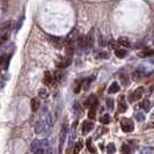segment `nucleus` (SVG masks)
<instances>
[{"instance_id":"15","label":"nucleus","mask_w":154,"mask_h":154,"mask_svg":"<svg viewBox=\"0 0 154 154\" xmlns=\"http://www.w3.org/2000/svg\"><path fill=\"white\" fill-rule=\"evenodd\" d=\"M41 145H42V141H40V140H37V139L34 140V141L31 142V145H30V151L35 152V151H37L38 148H42Z\"/></svg>"},{"instance_id":"21","label":"nucleus","mask_w":154,"mask_h":154,"mask_svg":"<svg viewBox=\"0 0 154 154\" xmlns=\"http://www.w3.org/2000/svg\"><path fill=\"white\" fill-rule=\"evenodd\" d=\"M100 122H101L102 124H109V123H110V116H109L108 114L101 116V117H100Z\"/></svg>"},{"instance_id":"44","label":"nucleus","mask_w":154,"mask_h":154,"mask_svg":"<svg viewBox=\"0 0 154 154\" xmlns=\"http://www.w3.org/2000/svg\"><path fill=\"white\" fill-rule=\"evenodd\" d=\"M153 44H154V41H153Z\"/></svg>"},{"instance_id":"39","label":"nucleus","mask_w":154,"mask_h":154,"mask_svg":"<svg viewBox=\"0 0 154 154\" xmlns=\"http://www.w3.org/2000/svg\"><path fill=\"white\" fill-rule=\"evenodd\" d=\"M4 61H5V57L1 56V57H0V69L2 67V64H4Z\"/></svg>"},{"instance_id":"35","label":"nucleus","mask_w":154,"mask_h":154,"mask_svg":"<svg viewBox=\"0 0 154 154\" xmlns=\"http://www.w3.org/2000/svg\"><path fill=\"white\" fill-rule=\"evenodd\" d=\"M93 79H94V77H92V78H89V80H87L86 82H85V85H84V88L85 89H88V87H89V84L93 81Z\"/></svg>"},{"instance_id":"28","label":"nucleus","mask_w":154,"mask_h":154,"mask_svg":"<svg viewBox=\"0 0 154 154\" xmlns=\"http://www.w3.org/2000/svg\"><path fill=\"white\" fill-rule=\"evenodd\" d=\"M139 154H153V150L151 147H144Z\"/></svg>"},{"instance_id":"3","label":"nucleus","mask_w":154,"mask_h":154,"mask_svg":"<svg viewBox=\"0 0 154 154\" xmlns=\"http://www.w3.org/2000/svg\"><path fill=\"white\" fill-rule=\"evenodd\" d=\"M146 73H147V71L145 67H142V66H140L138 69H136V70L132 72V79L133 80H136V81H138L140 79H142L145 75H146Z\"/></svg>"},{"instance_id":"33","label":"nucleus","mask_w":154,"mask_h":154,"mask_svg":"<svg viewBox=\"0 0 154 154\" xmlns=\"http://www.w3.org/2000/svg\"><path fill=\"white\" fill-rule=\"evenodd\" d=\"M7 40H8V34H4V35H1V36H0V45L4 44V43H6Z\"/></svg>"},{"instance_id":"6","label":"nucleus","mask_w":154,"mask_h":154,"mask_svg":"<svg viewBox=\"0 0 154 154\" xmlns=\"http://www.w3.org/2000/svg\"><path fill=\"white\" fill-rule=\"evenodd\" d=\"M71 63H72V57H66L64 60H61L60 63H58V64H57V67H58L59 70L65 69V67H67V66L70 65Z\"/></svg>"},{"instance_id":"32","label":"nucleus","mask_w":154,"mask_h":154,"mask_svg":"<svg viewBox=\"0 0 154 154\" xmlns=\"http://www.w3.org/2000/svg\"><path fill=\"white\" fill-rule=\"evenodd\" d=\"M136 119H137L138 122H144V121H145V116H144V114H141V112H137V114H136Z\"/></svg>"},{"instance_id":"10","label":"nucleus","mask_w":154,"mask_h":154,"mask_svg":"<svg viewBox=\"0 0 154 154\" xmlns=\"http://www.w3.org/2000/svg\"><path fill=\"white\" fill-rule=\"evenodd\" d=\"M66 134H67V129H66V124H63L61 127V131H60V147L64 145L65 142V138H66Z\"/></svg>"},{"instance_id":"31","label":"nucleus","mask_w":154,"mask_h":154,"mask_svg":"<svg viewBox=\"0 0 154 154\" xmlns=\"http://www.w3.org/2000/svg\"><path fill=\"white\" fill-rule=\"evenodd\" d=\"M46 123H48V125L49 126L54 125V119H52L51 114H48V115H46Z\"/></svg>"},{"instance_id":"2","label":"nucleus","mask_w":154,"mask_h":154,"mask_svg":"<svg viewBox=\"0 0 154 154\" xmlns=\"http://www.w3.org/2000/svg\"><path fill=\"white\" fill-rule=\"evenodd\" d=\"M144 92H145V88H144V87H138L133 93L130 94V96H129V101H130L131 103L134 102V101H138V100L141 98V96L144 95Z\"/></svg>"},{"instance_id":"11","label":"nucleus","mask_w":154,"mask_h":154,"mask_svg":"<svg viewBox=\"0 0 154 154\" xmlns=\"http://www.w3.org/2000/svg\"><path fill=\"white\" fill-rule=\"evenodd\" d=\"M140 107L144 111H150L151 110V107H152V103L150 100H144L141 103H140Z\"/></svg>"},{"instance_id":"34","label":"nucleus","mask_w":154,"mask_h":154,"mask_svg":"<svg viewBox=\"0 0 154 154\" xmlns=\"http://www.w3.org/2000/svg\"><path fill=\"white\" fill-rule=\"evenodd\" d=\"M73 108H74V110H75V111H78L79 114H81V108H80V104H79L78 102H75V103H74V107H73Z\"/></svg>"},{"instance_id":"5","label":"nucleus","mask_w":154,"mask_h":154,"mask_svg":"<svg viewBox=\"0 0 154 154\" xmlns=\"http://www.w3.org/2000/svg\"><path fill=\"white\" fill-rule=\"evenodd\" d=\"M126 109H127V106L125 103V98L124 96H119V98H118V111L125 112Z\"/></svg>"},{"instance_id":"14","label":"nucleus","mask_w":154,"mask_h":154,"mask_svg":"<svg viewBox=\"0 0 154 154\" xmlns=\"http://www.w3.org/2000/svg\"><path fill=\"white\" fill-rule=\"evenodd\" d=\"M118 43H119L122 46H124V48H129V46H131V42H130V40H129L127 37H124V36H122V37L118 38Z\"/></svg>"},{"instance_id":"27","label":"nucleus","mask_w":154,"mask_h":154,"mask_svg":"<svg viewBox=\"0 0 154 154\" xmlns=\"http://www.w3.org/2000/svg\"><path fill=\"white\" fill-rule=\"evenodd\" d=\"M63 75H64V73H63L61 71L57 70L56 73H55V79H56L57 81H60V80L63 79Z\"/></svg>"},{"instance_id":"38","label":"nucleus","mask_w":154,"mask_h":154,"mask_svg":"<svg viewBox=\"0 0 154 154\" xmlns=\"http://www.w3.org/2000/svg\"><path fill=\"white\" fill-rule=\"evenodd\" d=\"M34 154H44V150H43V148H38L37 151H35Z\"/></svg>"},{"instance_id":"24","label":"nucleus","mask_w":154,"mask_h":154,"mask_svg":"<svg viewBox=\"0 0 154 154\" xmlns=\"http://www.w3.org/2000/svg\"><path fill=\"white\" fill-rule=\"evenodd\" d=\"M51 42H52V44H54L56 48H58V49L61 46V40L58 38V37H51Z\"/></svg>"},{"instance_id":"29","label":"nucleus","mask_w":154,"mask_h":154,"mask_svg":"<svg viewBox=\"0 0 154 154\" xmlns=\"http://www.w3.org/2000/svg\"><path fill=\"white\" fill-rule=\"evenodd\" d=\"M121 81H122V84L124 85V86H127L129 82H130V81H129V77H127L126 74H123V75L121 77Z\"/></svg>"},{"instance_id":"19","label":"nucleus","mask_w":154,"mask_h":154,"mask_svg":"<svg viewBox=\"0 0 154 154\" xmlns=\"http://www.w3.org/2000/svg\"><path fill=\"white\" fill-rule=\"evenodd\" d=\"M82 146H84V142H82V140H78V142L75 144V147H74V150H73V153L78 154L79 152H80V151H81Z\"/></svg>"},{"instance_id":"1","label":"nucleus","mask_w":154,"mask_h":154,"mask_svg":"<svg viewBox=\"0 0 154 154\" xmlns=\"http://www.w3.org/2000/svg\"><path fill=\"white\" fill-rule=\"evenodd\" d=\"M121 127L124 132H132L134 130V124L130 118H122L121 119Z\"/></svg>"},{"instance_id":"16","label":"nucleus","mask_w":154,"mask_h":154,"mask_svg":"<svg viewBox=\"0 0 154 154\" xmlns=\"http://www.w3.org/2000/svg\"><path fill=\"white\" fill-rule=\"evenodd\" d=\"M96 107H98V103H95L94 106H92V107L89 108V111H88V117H89L90 119H94V118H95V116H96Z\"/></svg>"},{"instance_id":"41","label":"nucleus","mask_w":154,"mask_h":154,"mask_svg":"<svg viewBox=\"0 0 154 154\" xmlns=\"http://www.w3.org/2000/svg\"><path fill=\"white\" fill-rule=\"evenodd\" d=\"M66 154H74V153H73L70 148H69V150H66Z\"/></svg>"},{"instance_id":"40","label":"nucleus","mask_w":154,"mask_h":154,"mask_svg":"<svg viewBox=\"0 0 154 154\" xmlns=\"http://www.w3.org/2000/svg\"><path fill=\"white\" fill-rule=\"evenodd\" d=\"M54 153V150L51 148V147H49L48 150H46V154H52Z\"/></svg>"},{"instance_id":"25","label":"nucleus","mask_w":154,"mask_h":154,"mask_svg":"<svg viewBox=\"0 0 154 154\" xmlns=\"http://www.w3.org/2000/svg\"><path fill=\"white\" fill-rule=\"evenodd\" d=\"M48 95H49V93H48V90H46L45 88H41V89L38 90V96L41 98H46Z\"/></svg>"},{"instance_id":"30","label":"nucleus","mask_w":154,"mask_h":154,"mask_svg":"<svg viewBox=\"0 0 154 154\" xmlns=\"http://www.w3.org/2000/svg\"><path fill=\"white\" fill-rule=\"evenodd\" d=\"M148 37H150L152 41H154V23L150 27V29H148Z\"/></svg>"},{"instance_id":"18","label":"nucleus","mask_w":154,"mask_h":154,"mask_svg":"<svg viewBox=\"0 0 154 154\" xmlns=\"http://www.w3.org/2000/svg\"><path fill=\"white\" fill-rule=\"evenodd\" d=\"M115 55L116 57H118V58H124V57L127 55V51H126L125 49H116L115 50Z\"/></svg>"},{"instance_id":"22","label":"nucleus","mask_w":154,"mask_h":154,"mask_svg":"<svg viewBox=\"0 0 154 154\" xmlns=\"http://www.w3.org/2000/svg\"><path fill=\"white\" fill-rule=\"evenodd\" d=\"M106 104H107V108L109 109V110H114V107H115V101H114V98H107L106 100Z\"/></svg>"},{"instance_id":"36","label":"nucleus","mask_w":154,"mask_h":154,"mask_svg":"<svg viewBox=\"0 0 154 154\" xmlns=\"http://www.w3.org/2000/svg\"><path fill=\"white\" fill-rule=\"evenodd\" d=\"M81 86H82V81H79V84L77 85V87L74 88V93H79L80 89H81Z\"/></svg>"},{"instance_id":"7","label":"nucleus","mask_w":154,"mask_h":154,"mask_svg":"<svg viewBox=\"0 0 154 154\" xmlns=\"http://www.w3.org/2000/svg\"><path fill=\"white\" fill-rule=\"evenodd\" d=\"M54 77H52V74L49 72V71H46L45 73H44V78H43V82L44 85H46V86H49V85L52 84V81H54Z\"/></svg>"},{"instance_id":"13","label":"nucleus","mask_w":154,"mask_h":154,"mask_svg":"<svg viewBox=\"0 0 154 154\" xmlns=\"http://www.w3.org/2000/svg\"><path fill=\"white\" fill-rule=\"evenodd\" d=\"M119 89H121L119 85L117 84V82H112V84L110 85V87H109V89H108V93H109V94H115V93H118Z\"/></svg>"},{"instance_id":"43","label":"nucleus","mask_w":154,"mask_h":154,"mask_svg":"<svg viewBox=\"0 0 154 154\" xmlns=\"http://www.w3.org/2000/svg\"><path fill=\"white\" fill-rule=\"evenodd\" d=\"M151 118H152V119H154V111H153V114L151 115Z\"/></svg>"},{"instance_id":"9","label":"nucleus","mask_w":154,"mask_h":154,"mask_svg":"<svg viewBox=\"0 0 154 154\" xmlns=\"http://www.w3.org/2000/svg\"><path fill=\"white\" fill-rule=\"evenodd\" d=\"M95 103H98V98L95 95H90L89 98H87V101L85 102V107H87V108H90L92 106H94Z\"/></svg>"},{"instance_id":"26","label":"nucleus","mask_w":154,"mask_h":154,"mask_svg":"<svg viewBox=\"0 0 154 154\" xmlns=\"http://www.w3.org/2000/svg\"><path fill=\"white\" fill-rule=\"evenodd\" d=\"M122 153L131 154V148L129 147V145H126V144H123V145H122Z\"/></svg>"},{"instance_id":"42","label":"nucleus","mask_w":154,"mask_h":154,"mask_svg":"<svg viewBox=\"0 0 154 154\" xmlns=\"http://www.w3.org/2000/svg\"><path fill=\"white\" fill-rule=\"evenodd\" d=\"M150 61H151L152 64H154V58H151V59H150Z\"/></svg>"},{"instance_id":"37","label":"nucleus","mask_w":154,"mask_h":154,"mask_svg":"<svg viewBox=\"0 0 154 154\" xmlns=\"http://www.w3.org/2000/svg\"><path fill=\"white\" fill-rule=\"evenodd\" d=\"M108 57H109V55L107 52H101L98 55V58H108Z\"/></svg>"},{"instance_id":"20","label":"nucleus","mask_w":154,"mask_h":154,"mask_svg":"<svg viewBox=\"0 0 154 154\" xmlns=\"http://www.w3.org/2000/svg\"><path fill=\"white\" fill-rule=\"evenodd\" d=\"M154 55V50H150V49H145L142 52L139 54V57H151Z\"/></svg>"},{"instance_id":"8","label":"nucleus","mask_w":154,"mask_h":154,"mask_svg":"<svg viewBox=\"0 0 154 154\" xmlns=\"http://www.w3.org/2000/svg\"><path fill=\"white\" fill-rule=\"evenodd\" d=\"M30 107H31V110L33 111H37L41 107V103H40V100L37 98H31V102H30Z\"/></svg>"},{"instance_id":"12","label":"nucleus","mask_w":154,"mask_h":154,"mask_svg":"<svg viewBox=\"0 0 154 154\" xmlns=\"http://www.w3.org/2000/svg\"><path fill=\"white\" fill-rule=\"evenodd\" d=\"M11 21H6V22H4L1 26H0V34H7V30H9L11 28Z\"/></svg>"},{"instance_id":"4","label":"nucleus","mask_w":154,"mask_h":154,"mask_svg":"<svg viewBox=\"0 0 154 154\" xmlns=\"http://www.w3.org/2000/svg\"><path fill=\"white\" fill-rule=\"evenodd\" d=\"M93 129H94V123H93V122L85 121L84 123H82V133H84V134L89 133V132H90Z\"/></svg>"},{"instance_id":"17","label":"nucleus","mask_w":154,"mask_h":154,"mask_svg":"<svg viewBox=\"0 0 154 154\" xmlns=\"http://www.w3.org/2000/svg\"><path fill=\"white\" fill-rule=\"evenodd\" d=\"M44 122L42 121H38L37 123H36V125H35V131H36V133H42L43 131H44Z\"/></svg>"},{"instance_id":"23","label":"nucleus","mask_w":154,"mask_h":154,"mask_svg":"<svg viewBox=\"0 0 154 154\" xmlns=\"http://www.w3.org/2000/svg\"><path fill=\"white\" fill-rule=\"evenodd\" d=\"M107 152H108V154H114L116 152V146H115V144L110 142V144L107 145Z\"/></svg>"}]
</instances>
